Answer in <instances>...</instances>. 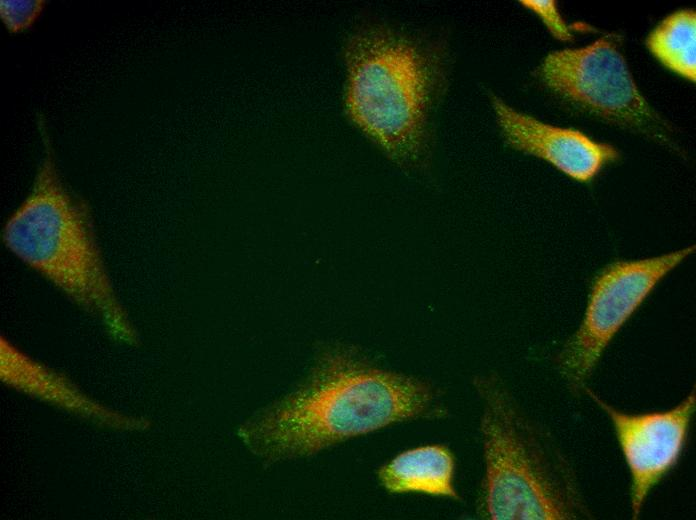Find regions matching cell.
<instances>
[{"label":"cell","instance_id":"obj_4","mask_svg":"<svg viewBox=\"0 0 696 520\" xmlns=\"http://www.w3.org/2000/svg\"><path fill=\"white\" fill-rule=\"evenodd\" d=\"M345 61L352 121L395 161L417 159L427 141L435 86L430 59L410 40L374 29L351 38Z\"/></svg>","mask_w":696,"mask_h":520},{"label":"cell","instance_id":"obj_8","mask_svg":"<svg viewBox=\"0 0 696 520\" xmlns=\"http://www.w3.org/2000/svg\"><path fill=\"white\" fill-rule=\"evenodd\" d=\"M491 104L506 142L514 149L538 157L578 182H589L609 163L619 159L610 144L586 134L544 123L519 112L492 95Z\"/></svg>","mask_w":696,"mask_h":520},{"label":"cell","instance_id":"obj_11","mask_svg":"<svg viewBox=\"0 0 696 520\" xmlns=\"http://www.w3.org/2000/svg\"><path fill=\"white\" fill-rule=\"evenodd\" d=\"M45 6L43 0H1L0 17L6 29L17 34L31 28Z\"/></svg>","mask_w":696,"mask_h":520},{"label":"cell","instance_id":"obj_9","mask_svg":"<svg viewBox=\"0 0 696 520\" xmlns=\"http://www.w3.org/2000/svg\"><path fill=\"white\" fill-rule=\"evenodd\" d=\"M455 459L443 445L406 450L378 472L381 484L392 493H424L458 499L454 487Z\"/></svg>","mask_w":696,"mask_h":520},{"label":"cell","instance_id":"obj_7","mask_svg":"<svg viewBox=\"0 0 696 520\" xmlns=\"http://www.w3.org/2000/svg\"><path fill=\"white\" fill-rule=\"evenodd\" d=\"M583 393L613 426L630 475L631 518L637 520L649 494L682 458L696 410L695 386L669 409L638 413L614 407L588 387Z\"/></svg>","mask_w":696,"mask_h":520},{"label":"cell","instance_id":"obj_2","mask_svg":"<svg viewBox=\"0 0 696 520\" xmlns=\"http://www.w3.org/2000/svg\"><path fill=\"white\" fill-rule=\"evenodd\" d=\"M485 473L481 509L491 520H586L593 513L578 474L545 427L498 381L479 379Z\"/></svg>","mask_w":696,"mask_h":520},{"label":"cell","instance_id":"obj_6","mask_svg":"<svg viewBox=\"0 0 696 520\" xmlns=\"http://www.w3.org/2000/svg\"><path fill=\"white\" fill-rule=\"evenodd\" d=\"M538 75L557 97L628 129L663 132L661 119L637 88L614 37L549 53Z\"/></svg>","mask_w":696,"mask_h":520},{"label":"cell","instance_id":"obj_3","mask_svg":"<svg viewBox=\"0 0 696 520\" xmlns=\"http://www.w3.org/2000/svg\"><path fill=\"white\" fill-rule=\"evenodd\" d=\"M45 156L27 197L2 230L5 247L77 303L99 312L112 332L133 339L115 297L87 204L63 183L43 121Z\"/></svg>","mask_w":696,"mask_h":520},{"label":"cell","instance_id":"obj_12","mask_svg":"<svg viewBox=\"0 0 696 520\" xmlns=\"http://www.w3.org/2000/svg\"><path fill=\"white\" fill-rule=\"evenodd\" d=\"M519 3L535 13L545 24L554 38L569 41L573 38L570 28L560 15L556 2L553 0H522Z\"/></svg>","mask_w":696,"mask_h":520},{"label":"cell","instance_id":"obj_5","mask_svg":"<svg viewBox=\"0 0 696 520\" xmlns=\"http://www.w3.org/2000/svg\"><path fill=\"white\" fill-rule=\"evenodd\" d=\"M695 248L690 245L654 257L616 260L596 274L583 318L556 357L558 373L571 394L583 393L615 335Z\"/></svg>","mask_w":696,"mask_h":520},{"label":"cell","instance_id":"obj_1","mask_svg":"<svg viewBox=\"0 0 696 520\" xmlns=\"http://www.w3.org/2000/svg\"><path fill=\"white\" fill-rule=\"evenodd\" d=\"M433 399L432 388L421 380L333 353L303 389L248 422L240 437L261 456L310 455L421 416Z\"/></svg>","mask_w":696,"mask_h":520},{"label":"cell","instance_id":"obj_10","mask_svg":"<svg viewBox=\"0 0 696 520\" xmlns=\"http://www.w3.org/2000/svg\"><path fill=\"white\" fill-rule=\"evenodd\" d=\"M646 46L667 69L696 80V13L678 10L665 17L648 35Z\"/></svg>","mask_w":696,"mask_h":520}]
</instances>
